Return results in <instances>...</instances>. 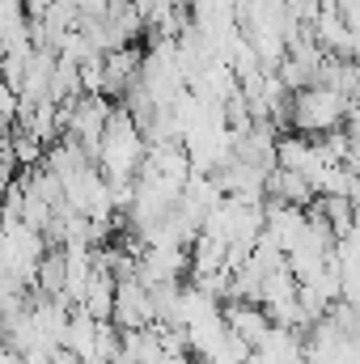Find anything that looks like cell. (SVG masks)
Here are the masks:
<instances>
[{"label":"cell","mask_w":360,"mask_h":364,"mask_svg":"<svg viewBox=\"0 0 360 364\" xmlns=\"http://www.w3.org/2000/svg\"><path fill=\"white\" fill-rule=\"evenodd\" d=\"M348 110H352V102H348L344 93L331 90V85H322V81H314V85H305V90L292 93V102H288V123H292L301 136H331V132H339V123L348 119Z\"/></svg>","instance_id":"2"},{"label":"cell","mask_w":360,"mask_h":364,"mask_svg":"<svg viewBox=\"0 0 360 364\" xmlns=\"http://www.w3.org/2000/svg\"><path fill=\"white\" fill-rule=\"evenodd\" d=\"M186 272H191L186 246L153 242V246H140V250H136V275H140L149 288H157V284H179Z\"/></svg>","instance_id":"4"},{"label":"cell","mask_w":360,"mask_h":364,"mask_svg":"<svg viewBox=\"0 0 360 364\" xmlns=\"http://www.w3.org/2000/svg\"><path fill=\"white\" fill-rule=\"evenodd\" d=\"M115 288H119V275L110 267H93L90 284H85V296H81V309H90L93 318H110L115 314Z\"/></svg>","instance_id":"7"},{"label":"cell","mask_w":360,"mask_h":364,"mask_svg":"<svg viewBox=\"0 0 360 364\" xmlns=\"http://www.w3.org/2000/svg\"><path fill=\"white\" fill-rule=\"evenodd\" d=\"M162 4H186V0H162Z\"/></svg>","instance_id":"12"},{"label":"cell","mask_w":360,"mask_h":364,"mask_svg":"<svg viewBox=\"0 0 360 364\" xmlns=\"http://www.w3.org/2000/svg\"><path fill=\"white\" fill-rule=\"evenodd\" d=\"M348 136H352V144H360V102H352V110H348Z\"/></svg>","instance_id":"11"},{"label":"cell","mask_w":360,"mask_h":364,"mask_svg":"<svg viewBox=\"0 0 360 364\" xmlns=\"http://www.w3.org/2000/svg\"><path fill=\"white\" fill-rule=\"evenodd\" d=\"M225 326H229L242 343H250V348H255V343L271 331V318H268V309H263L259 301L229 296V301H225Z\"/></svg>","instance_id":"6"},{"label":"cell","mask_w":360,"mask_h":364,"mask_svg":"<svg viewBox=\"0 0 360 364\" xmlns=\"http://www.w3.org/2000/svg\"><path fill=\"white\" fill-rule=\"evenodd\" d=\"M268 195L271 199H284V203H297V208H305L318 191H314V182L305 178V174H297V170H271L268 174Z\"/></svg>","instance_id":"8"},{"label":"cell","mask_w":360,"mask_h":364,"mask_svg":"<svg viewBox=\"0 0 360 364\" xmlns=\"http://www.w3.org/2000/svg\"><path fill=\"white\" fill-rule=\"evenodd\" d=\"M144 153H149V136L140 132V123L132 119V110L119 102L110 110V119H106V132H102L97 149H93L106 182H136L140 166H144Z\"/></svg>","instance_id":"1"},{"label":"cell","mask_w":360,"mask_h":364,"mask_svg":"<svg viewBox=\"0 0 360 364\" xmlns=\"http://www.w3.org/2000/svg\"><path fill=\"white\" fill-rule=\"evenodd\" d=\"M34 284H38V292H47V296H60V292H64V284H68V259H64V246H55V250L43 255Z\"/></svg>","instance_id":"9"},{"label":"cell","mask_w":360,"mask_h":364,"mask_svg":"<svg viewBox=\"0 0 360 364\" xmlns=\"http://www.w3.org/2000/svg\"><path fill=\"white\" fill-rule=\"evenodd\" d=\"M246 364H305V343L297 339L292 326H275L250 348V360Z\"/></svg>","instance_id":"5"},{"label":"cell","mask_w":360,"mask_h":364,"mask_svg":"<svg viewBox=\"0 0 360 364\" xmlns=\"http://www.w3.org/2000/svg\"><path fill=\"white\" fill-rule=\"evenodd\" d=\"M110 322L119 331H140V326H157V305H153V288L140 275H119L115 288V314Z\"/></svg>","instance_id":"3"},{"label":"cell","mask_w":360,"mask_h":364,"mask_svg":"<svg viewBox=\"0 0 360 364\" xmlns=\"http://www.w3.org/2000/svg\"><path fill=\"white\" fill-rule=\"evenodd\" d=\"M322 216H327V225L335 229V237H344V233H352L356 229V203L348 199V195H322V208H318Z\"/></svg>","instance_id":"10"}]
</instances>
